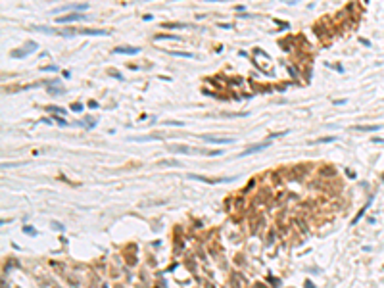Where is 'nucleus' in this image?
<instances>
[{"instance_id":"nucleus-1","label":"nucleus","mask_w":384,"mask_h":288,"mask_svg":"<svg viewBox=\"0 0 384 288\" xmlns=\"http://www.w3.org/2000/svg\"><path fill=\"white\" fill-rule=\"evenodd\" d=\"M35 48H37V44L33 42V40H29V42L23 46V50H14L12 52V58H25V56L29 54V52H33Z\"/></svg>"},{"instance_id":"nucleus-2","label":"nucleus","mask_w":384,"mask_h":288,"mask_svg":"<svg viewBox=\"0 0 384 288\" xmlns=\"http://www.w3.org/2000/svg\"><path fill=\"white\" fill-rule=\"evenodd\" d=\"M231 284L232 288H246V279L234 271V273H231Z\"/></svg>"},{"instance_id":"nucleus-3","label":"nucleus","mask_w":384,"mask_h":288,"mask_svg":"<svg viewBox=\"0 0 384 288\" xmlns=\"http://www.w3.org/2000/svg\"><path fill=\"white\" fill-rule=\"evenodd\" d=\"M37 282H39L40 288H60L58 282H56L54 279H48V277H39V279H37Z\"/></svg>"},{"instance_id":"nucleus-4","label":"nucleus","mask_w":384,"mask_h":288,"mask_svg":"<svg viewBox=\"0 0 384 288\" xmlns=\"http://www.w3.org/2000/svg\"><path fill=\"white\" fill-rule=\"evenodd\" d=\"M79 19H87V15H83V14H67V15H64V17H58L56 21L58 23H69V21H79Z\"/></svg>"},{"instance_id":"nucleus-5","label":"nucleus","mask_w":384,"mask_h":288,"mask_svg":"<svg viewBox=\"0 0 384 288\" xmlns=\"http://www.w3.org/2000/svg\"><path fill=\"white\" fill-rule=\"evenodd\" d=\"M167 148H169V152H177V154H190L192 152L190 146H185V144H169Z\"/></svg>"},{"instance_id":"nucleus-6","label":"nucleus","mask_w":384,"mask_h":288,"mask_svg":"<svg viewBox=\"0 0 384 288\" xmlns=\"http://www.w3.org/2000/svg\"><path fill=\"white\" fill-rule=\"evenodd\" d=\"M263 227V215H256L254 219H252V223H250V229H252V233L254 234H257L259 233V229Z\"/></svg>"},{"instance_id":"nucleus-7","label":"nucleus","mask_w":384,"mask_h":288,"mask_svg":"<svg viewBox=\"0 0 384 288\" xmlns=\"http://www.w3.org/2000/svg\"><path fill=\"white\" fill-rule=\"evenodd\" d=\"M269 146V140H265L263 144H254V146H250L248 150H244L240 156H250V154H254V152H259V150H263V148H267Z\"/></svg>"},{"instance_id":"nucleus-8","label":"nucleus","mask_w":384,"mask_h":288,"mask_svg":"<svg viewBox=\"0 0 384 288\" xmlns=\"http://www.w3.org/2000/svg\"><path fill=\"white\" fill-rule=\"evenodd\" d=\"M206 142H213V144H231L232 139H219V136H211V135H206L204 136Z\"/></svg>"},{"instance_id":"nucleus-9","label":"nucleus","mask_w":384,"mask_h":288,"mask_svg":"<svg viewBox=\"0 0 384 288\" xmlns=\"http://www.w3.org/2000/svg\"><path fill=\"white\" fill-rule=\"evenodd\" d=\"M190 179H196V181H202V182H207V184H217L221 181H231V179H207V177H200V175H188Z\"/></svg>"},{"instance_id":"nucleus-10","label":"nucleus","mask_w":384,"mask_h":288,"mask_svg":"<svg viewBox=\"0 0 384 288\" xmlns=\"http://www.w3.org/2000/svg\"><path fill=\"white\" fill-rule=\"evenodd\" d=\"M334 175H336V171H334L332 165H330V167H329V165H325V167L319 169V177H334Z\"/></svg>"},{"instance_id":"nucleus-11","label":"nucleus","mask_w":384,"mask_h":288,"mask_svg":"<svg viewBox=\"0 0 384 288\" xmlns=\"http://www.w3.org/2000/svg\"><path fill=\"white\" fill-rule=\"evenodd\" d=\"M115 54H138V48H129V46H119L115 48Z\"/></svg>"},{"instance_id":"nucleus-12","label":"nucleus","mask_w":384,"mask_h":288,"mask_svg":"<svg viewBox=\"0 0 384 288\" xmlns=\"http://www.w3.org/2000/svg\"><path fill=\"white\" fill-rule=\"evenodd\" d=\"M79 33H83V35H108V31H104V29H81Z\"/></svg>"},{"instance_id":"nucleus-13","label":"nucleus","mask_w":384,"mask_h":288,"mask_svg":"<svg viewBox=\"0 0 384 288\" xmlns=\"http://www.w3.org/2000/svg\"><path fill=\"white\" fill-rule=\"evenodd\" d=\"M158 165H163V167H179L181 161H177V160H161V161H158Z\"/></svg>"},{"instance_id":"nucleus-14","label":"nucleus","mask_w":384,"mask_h":288,"mask_svg":"<svg viewBox=\"0 0 384 288\" xmlns=\"http://www.w3.org/2000/svg\"><path fill=\"white\" fill-rule=\"evenodd\" d=\"M378 129H380V125H367V127H363V125H357V127H355V131L371 133V131H378Z\"/></svg>"},{"instance_id":"nucleus-15","label":"nucleus","mask_w":384,"mask_h":288,"mask_svg":"<svg viewBox=\"0 0 384 288\" xmlns=\"http://www.w3.org/2000/svg\"><path fill=\"white\" fill-rule=\"evenodd\" d=\"M296 225H298V229H302V233H305V234L309 233L307 225H305V221H304V219H302V217H298V219H296Z\"/></svg>"},{"instance_id":"nucleus-16","label":"nucleus","mask_w":384,"mask_h":288,"mask_svg":"<svg viewBox=\"0 0 384 288\" xmlns=\"http://www.w3.org/2000/svg\"><path fill=\"white\" fill-rule=\"evenodd\" d=\"M50 267H52L54 271H58V273H65V267H64L60 261H50Z\"/></svg>"},{"instance_id":"nucleus-17","label":"nucleus","mask_w":384,"mask_h":288,"mask_svg":"<svg viewBox=\"0 0 384 288\" xmlns=\"http://www.w3.org/2000/svg\"><path fill=\"white\" fill-rule=\"evenodd\" d=\"M181 40V36H177V35H158L156 36V40Z\"/></svg>"},{"instance_id":"nucleus-18","label":"nucleus","mask_w":384,"mask_h":288,"mask_svg":"<svg viewBox=\"0 0 384 288\" xmlns=\"http://www.w3.org/2000/svg\"><path fill=\"white\" fill-rule=\"evenodd\" d=\"M85 123H87L88 129H92V127H94V123H96V119H94V117H88V115H87V117H85V121H81V123H77V125H85Z\"/></svg>"},{"instance_id":"nucleus-19","label":"nucleus","mask_w":384,"mask_h":288,"mask_svg":"<svg viewBox=\"0 0 384 288\" xmlns=\"http://www.w3.org/2000/svg\"><path fill=\"white\" fill-rule=\"evenodd\" d=\"M48 92H50V94H56V96H60V94H64L65 90H64L62 87H50V88H48Z\"/></svg>"},{"instance_id":"nucleus-20","label":"nucleus","mask_w":384,"mask_h":288,"mask_svg":"<svg viewBox=\"0 0 384 288\" xmlns=\"http://www.w3.org/2000/svg\"><path fill=\"white\" fill-rule=\"evenodd\" d=\"M169 54H173V56H181V58H194L192 54H188V52H169Z\"/></svg>"},{"instance_id":"nucleus-21","label":"nucleus","mask_w":384,"mask_h":288,"mask_svg":"<svg viewBox=\"0 0 384 288\" xmlns=\"http://www.w3.org/2000/svg\"><path fill=\"white\" fill-rule=\"evenodd\" d=\"M54 121H56L58 125H62V127H65V125H67V123H65V119H64V117H62V115H56V113H54Z\"/></svg>"},{"instance_id":"nucleus-22","label":"nucleus","mask_w":384,"mask_h":288,"mask_svg":"<svg viewBox=\"0 0 384 288\" xmlns=\"http://www.w3.org/2000/svg\"><path fill=\"white\" fill-rule=\"evenodd\" d=\"M367 208H369V202H367V204H365V208H363V209H361V211H359V213H357V217H355V219H353V221H352V223H353V225H355V223H357V221H359V217H363V213H365V209H367Z\"/></svg>"},{"instance_id":"nucleus-23","label":"nucleus","mask_w":384,"mask_h":288,"mask_svg":"<svg viewBox=\"0 0 384 288\" xmlns=\"http://www.w3.org/2000/svg\"><path fill=\"white\" fill-rule=\"evenodd\" d=\"M67 282H71V286H75V288L79 286V281H77V279L73 277V275H67Z\"/></svg>"},{"instance_id":"nucleus-24","label":"nucleus","mask_w":384,"mask_h":288,"mask_svg":"<svg viewBox=\"0 0 384 288\" xmlns=\"http://www.w3.org/2000/svg\"><path fill=\"white\" fill-rule=\"evenodd\" d=\"M42 71H60V67L58 66H44V67H40Z\"/></svg>"},{"instance_id":"nucleus-25","label":"nucleus","mask_w":384,"mask_h":288,"mask_svg":"<svg viewBox=\"0 0 384 288\" xmlns=\"http://www.w3.org/2000/svg\"><path fill=\"white\" fill-rule=\"evenodd\" d=\"M271 177H273V182H275V184H279V182H280V175H279L277 171H273V173H271Z\"/></svg>"},{"instance_id":"nucleus-26","label":"nucleus","mask_w":384,"mask_h":288,"mask_svg":"<svg viewBox=\"0 0 384 288\" xmlns=\"http://www.w3.org/2000/svg\"><path fill=\"white\" fill-rule=\"evenodd\" d=\"M163 125H171V127H181V125H183V121H165Z\"/></svg>"},{"instance_id":"nucleus-27","label":"nucleus","mask_w":384,"mask_h":288,"mask_svg":"<svg viewBox=\"0 0 384 288\" xmlns=\"http://www.w3.org/2000/svg\"><path fill=\"white\" fill-rule=\"evenodd\" d=\"M23 233H27V234H35V229H33V227H23Z\"/></svg>"},{"instance_id":"nucleus-28","label":"nucleus","mask_w":384,"mask_h":288,"mask_svg":"<svg viewBox=\"0 0 384 288\" xmlns=\"http://www.w3.org/2000/svg\"><path fill=\"white\" fill-rule=\"evenodd\" d=\"M332 140H336L334 136H326V139H321V140H317V142H332Z\"/></svg>"},{"instance_id":"nucleus-29","label":"nucleus","mask_w":384,"mask_h":288,"mask_svg":"<svg viewBox=\"0 0 384 288\" xmlns=\"http://www.w3.org/2000/svg\"><path fill=\"white\" fill-rule=\"evenodd\" d=\"M52 227H54V229H58V230H62V229H64L62 223H56V221H52Z\"/></svg>"},{"instance_id":"nucleus-30","label":"nucleus","mask_w":384,"mask_h":288,"mask_svg":"<svg viewBox=\"0 0 384 288\" xmlns=\"http://www.w3.org/2000/svg\"><path fill=\"white\" fill-rule=\"evenodd\" d=\"M71 109H73V112H81V109H83V106H81V104H73Z\"/></svg>"},{"instance_id":"nucleus-31","label":"nucleus","mask_w":384,"mask_h":288,"mask_svg":"<svg viewBox=\"0 0 384 288\" xmlns=\"http://www.w3.org/2000/svg\"><path fill=\"white\" fill-rule=\"evenodd\" d=\"M165 27H185L183 23H165Z\"/></svg>"},{"instance_id":"nucleus-32","label":"nucleus","mask_w":384,"mask_h":288,"mask_svg":"<svg viewBox=\"0 0 384 288\" xmlns=\"http://www.w3.org/2000/svg\"><path fill=\"white\" fill-rule=\"evenodd\" d=\"M288 71H290V75H292L294 79H298V73H296V69H294V67H288Z\"/></svg>"},{"instance_id":"nucleus-33","label":"nucleus","mask_w":384,"mask_h":288,"mask_svg":"<svg viewBox=\"0 0 384 288\" xmlns=\"http://www.w3.org/2000/svg\"><path fill=\"white\" fill-rule=\"evenodd\" d=\"M304 288H315V286H313L311 281H305V282H304Z\"/></svg>"},{"instance_id":"nucleus-34","label":"nucleus","mask_w":384,"mask_h":288,"mask_svg":"<svg viewBox=\"0 0 384 288\" xmlns=\"http://www.w3.org/2000/svg\"><path fill=\"white\" fill-rule=\"evenodd\" d=\"M242 206H244V200H242V198H238V200H236V208H242Z\"/></svg>"},{"instance_id":"nucleus-35","label":"nucleus","mask_w":384,"mask_h":288,"mask_svg":"<svg viewBox=\"0 0 384 288\" xmlns=\"http://www.w3.org/2000/svg\"><path fill=\"white\" fill-rule=\"evenodd\" d=\"M88 108H98V102H94V100H91V102H88Z\"/></svg>"},{"instance_id":"nucleus-36","label":"nucleus","mask_w":384,"mask_h":288,"mask_svg":"<svg viewBox=\"0 0 384 288\" xmlns=\"http://www.w3.org/2000/svg\"><path fill=\"white\" fill-rule=\"evenodd\" d=\"M204 286H206V288H215L213 282H204Z\"/></svg>"},{"instance_id":"nucleus-37","label":"nucleus","mask_w":384,"mask_h":288,"mask_svg":"<svg viewBox=\"0 0 384 288\" xmlns=\"http://www.w3.org/2000/svg\"><path fill=\"white\" fill-rule=\"evenodd\" d=\"M334 104H336V106H342V104H346V100H334Z\"/></svg>"},{"instance_id":"nucleus-38","label":"nucleus","mask_w":384,"mask_h":288,"mask_svg":"<svg viewBox=\"0 0 384 288\" xmlns=\"http://www.w3.org/2000/svg\"><path fill=\"white\" fill-rule=\"evenodd\" d=\"M256 288H267V286H263L261 282H256Z\"/></svg>"},{"instance_id":"nucleus-39","label":"nucleus","mask_w":384,"mask_h":288,"mask_svg":"<svg viewBox=\"0 0 384 288\" xmlns=\"http://www.w3.org/2000/svg\"><path fill=\"white\" fill-rule=\"evenodd\" d=\"M102 288H110V286H108V284H106V282H104V284H102Z\"/></svg>"},{"instance_id":"nucleus-40","label":"nucleus","mask_w":384,"mask_h":288,"mask_svg":"<svg viewBox=\"0 0 384 288\" xmlns=\"http://www.w3.org/2000/svg\"><path fill=\"white\" fill-rule=\"evenodd\" d=\"M117 288H125V286H121V284H117Z\"/></svg>"}]
</instances>
